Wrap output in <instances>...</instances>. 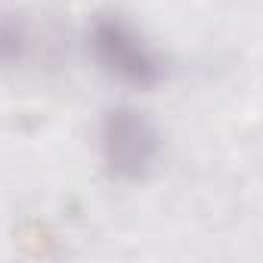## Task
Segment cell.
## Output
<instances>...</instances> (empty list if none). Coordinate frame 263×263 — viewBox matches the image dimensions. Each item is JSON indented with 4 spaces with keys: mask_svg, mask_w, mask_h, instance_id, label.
Listing matches in <instances>:
<instances>
[{
    "mask_svg": "<svg viewBox=\"0 0 263 263\" xmlns=\"http://www.w3.org/2000/svg\"><path fill=\"white\" fill-rule=\"evenodd\" d=\"M99 158L111 180L143 183L161 158V134L137 105H115L99 121Z\"/></svg>",
    "mask_w": 263,
    "mask_h": 263,
    "instance_id": "7a4b0ae2",
    "label": "cell"
},
{
    "mask_svg": "<svg viewBox=\"0 0 263 263\" xmlns=\"http://www.w3.org/2000/svg\"><path fill=\"white\" fill-rule=\"evenodd\" d=\"M37 28L25 10L0 7V68H25L37 56Z\"/></svg>",
    "mask_w": 263,
    "mask_h": 263,
    "instance_id": "3957f363",
    "label": "cell"
},
{
    "mask_svg": "<svg viewBox=\"0 0 263 263\" xmlns=\"http://www.w3.org/2000/svg\"><path fill=\"white\" fill-rule=\"evenodd\" d=\"M90 53L105 74L137 90H152L167 74L164 56L121 13H99L90 22Z\"/></svg>",
    "mask_w": 263,
    "mask_h": 263,
    "instance_id": "6da1fadb",
    "label": "cell"
}]
</instances>
